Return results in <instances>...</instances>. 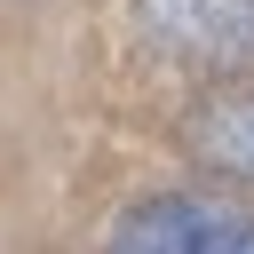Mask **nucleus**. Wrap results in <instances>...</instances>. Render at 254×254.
<instances>
[{
    "mask_svg": "<svg viewBox=\"0 0 254 254\" xmlns=\"http://www.w3.org/2000/svg\"><path fill=\"white\" fill-rule=\"evenodd\" d=\"M103 254H254V214L206 190H159L111 222Z\"/></svg>",
    "mask_w": 254,
    "mask_h": 254,
    "instance_id": "nucleus-1",
    "label": "nucleus"
},
{
    "mask_svg": "<svg viewBox=\"0 0 254 254\" xmlns=\"http://www.w3.org/2000/svg\"><path fill=\"white\" fill-rule=\"evenodd\" d=\"M135 24L175 64H254V0H135Z\"/></svg>",
    "mask_w": 254,
    "mask_h": 254,
    "instance_id": "nucleus-2",
    "label": "nucleus"
},
{
    "mask_svg": "<svg viewBox=\"0 0 254 254\" xmlns=\"http://www.w3.org/2000/svg\"><path fill=\"white\" fill-rule=\"evenodd\" d=\"M190 159L222 183H254V79H230L214 95L190 103V127H183Z\"/></svg>",
    "mask_w": 254,
    "mask_h": 254,
    "instance_id": "nucleus-3",
    "label": "nucleus"
}]
</instances>
